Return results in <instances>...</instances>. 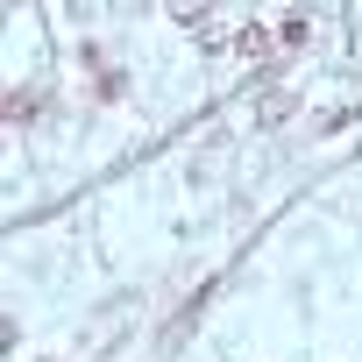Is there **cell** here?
<instances>
[{
  "label": "cell",
  "mask_w": 362,
  "mask_h": 362,
  "mask_svg": "<svg viewBox=\"0 0 362 362\" xmlns=\"http://www.w3.org/2000/svg\"><path fill=\"white\" fill-rule=\"evenodd\" d=\"M235 50H242V57H263V50H270V36H263V29H242V36H235Z\"/></svg>",
  "instance_id": "6da1fadb"
}]
</instances>
